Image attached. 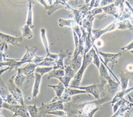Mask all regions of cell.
I'll return each instance as SVG.
<instances>
[{
	"label": "cell",
	"instance_id": "f1b7e54d",
	"mask_svg": "<svg viewBox=\"0 0 133 117\" xmlns=\"http://www.w3.org/2000/svg\"><path fill=\"white\" fill-rule=\"evenodd\" d=\"M40 32H41V37L42 43L45 47V49L46 51V53L48 54L49 53V51L48 43V41L46 36V30L44 28H42L41 29Z\"/></svg>",
	"mask_w": 133,
	"mask_h": 117
},
{
	"label": "cell",
	"instance_id": "ba28073f",
	"mask_svg": "<svg viewBox=\"0 0 133 117\" xmlns=\"http://www.w3.org/2000/svg\"><path fill=\"white\" fill-rule=\"evenodd\" d=\"M118 21H119L117 19L115 20V21H113L110 24H109L106 27H105L103 30L101 28H99L98 30H92L91 33L92 34V41L94 42V41L99 38L102 35L107 32L113 31L116 29H117V25Z\"/></svg>",
	"mask_w": 133,
	"mask_h": 117
},
{
	"label": "cell",
	"instance_id": "f35d334b",
	"mask_svg": "<svg viewBox=\"0 0 133 117\" xmlns=\"http://www.w3.org/2000/svg\"><path fill=\"white\" fill-rule=\"evenodd\" d=\"M124 3H125V5L127 6V7L130 9V11H131V14H132V17H133V7H132L129 4V3L127 1H126V0H125V1Z\"/></svg>",
	"mask_w": 133,
	"mask_h": 117
},
{
	"label": "cell",
	"instance_id": "8fae6325",
	"mask_svg": "<svg viewBox=\"0 0 133 117\" xmlns=\"http://www.w3.org/2000/svg\"><path fill=\"white\" fill-rule=\"evenodd\" d=\"M71 55V53L69 52L68 50L65 51H60L58 54V58L56 61V65L53 66V69H64L65 67L63 64V60L64 58H67L66 61L70 60Z\"/></svg>",
	"mask_w": 133,
	"mask_h": 117
},
{
	"label": "cell",
	"instance_id": "74e56055",
	"mask_svg": "<svg viewBox=\"0 0 133 117\" xmlns=\"http://www.w3.org/2000/svg\"><path fill=\"white\" fill-rule=\"evenodd\" d=\"M126 69L128 72H133V64H129L126 66Z\"/></svg>",
	"mask_w": 133,
	"mask_h": 117
},
{
	"label": "cell",
	"instance_id": "e0dca14e",
	"mask_svg": "<svg viewBox=\"0 0 133 117\" xmlns=\"http://www.w3.org/2000/svg\"><path fill=\"white\" fill-rule=\"evenodd\" d=\"M121 77V84L122 86V91H124L126 89L128 85V80L133 77V72H124L122 71L119 74Z\"/></svg>",
	"mask_w": 133,
	"mask_h": 117
},
{
	"label": "cell",
	"instance_id": "836d02e7",
	"mask_svg": "<svg viewBox=\"0 0 133 117\" xmlns=\"http://www.w3.org/2000/svg\"><path fill=\"white\" fill-rule=\"evenodd\" d=\"M99 69L100 65V59L98 56V54L96 53V51L94 52V55H93V59H92V62Z\"/></svg>",
	"mask_w": 133,
	"mask_h": 117
},
{
	"label": "cell",
	"instance_id": "30bf717a",
	"mask_svg": "<svg viewBox=\"0 0 133 117\" xmlns=\"http://www.w3.org/2000/svg\"><path fill=\"white\" fill-rule=\"evenodd\" d=\"M0 39L2 42H4L6 44L9 43L15 47H19L20 46L19 43L22 42L23 38L22 36L20 37H12L10 35L0 32Z\"/></svg>",
	"mask_w": 133,
	"mask_h": 117
},
{
	"label": "cell",
	"instance_id": "44dd1931",
	"mask_svg": "<svg viewBox=\"0 0 133 117\" xmlns=\"http://www.w3.org/2000/svg\"><path fill=\"white\" fill-rule=\"evenodd\" d=\"M58 22L59 26L60 27H63L64 26H68L72 28L75 25H77V23L73 18L70 19H63L60 18L59 19Z\"/></svg>",
	"mask_w": 133,
	"mask_h": 117
},
{
	"label": "cell",
	"instance_id": "7a4b0ae2",
	"mask_svg": "<svg viewBox=\"0 0 133 117\" xmlns=\"http://www.w3.org/2000/svg\"><path fill=\"white\" fill-rule=\"evenodd\" d=\"M37 64L29 63L23 68H17V75L14 78V82L21 90L24 85L28 84L32 78H34V71Z\"/></svg>",
	"mask_w": 133,
	"mask_h": 117
},
{
	"label": "cell",
	"instance_id": "ee69618b",
	"mask_svg": "<svg viewBox=\"0 0 133 117\" xmlns=\"http://www.w3.org/2000/svg\"><path fill=\"white\" fill-rule=\"evenodd\" d=\"M68 1H69V0H65V2H66ZM74 1H75V3H76V4H77V2H78V0H74Z\"/></svg>",
	"mask_w": 133,
	"mask_h": 117
},
{
	"label": "cell",
	"instance_id": "2e32d148",
	"mask_svg": "<svg viewBox=\"0 0 133 117\" xmlns=\"http://www.w3.org/2000/svg\"><path fill=\"white\" fill-rule=\"evenodd\" d=\"M103 13L113 16L116 19L119 17V12L118 7L113 3L109 5L101 7Z\"/></svg>",
	"mask_w": 133,
	"mask_h": 117
},
{
	"label": "cell",
	"instance_id": "5bb4252c",
	"mask_svg": "<svg viewBox=\"0 0 133 117\" xmlns=\"http://www.w3.org/2000/svg\"><path fill=\"white\" fill-rule=\"evenodd\" d=\"M42 76L36 72H34V78H35V81L34 83V86L33 87V91L31 97H28L26 100H30L33 98H36L37 96L38 95L39 93V86L40 83L41 82V79H42Z\"/></svg>",
	"mask_w": 133,
	"mask_h": 117
},
{
	"label": "cell",
	"instance_id": "277c9868",
	"mask_svg": "<svg viewBox=\"0 0 133 117\" xmlns=\"http://www.w3.org/2000/svg\"><path fill=\"white\" fill-rule=\"evenodd\" d=\"M62 102L60 100L53 103H50L48 104H45L42 103L41 106L38 108V113L36 117H43L49 112L58 110H64V106Z\"/></svg>",
	"mask_w": 133,
	"mask_h": 117
},
{
	"label": "cell",
	"instance_id": "7c38bea8",
	"mask_svg": "<svg viewBox=\"0 0 133 117\" xmlns=\"http://www.w3.org/2000/svg\"><path fill=\"white\" fill-rule=\"evenodd\" d=\"M26 52L23 57L20 59L24 63H32L33 60L36 56L35 52L38 50V47L34 46L31 48H29L27 46H25Z\"/></svg>",
	"mask_w": 133,
	"mask_h": 117
},
{
	"label": "cell",
	"instance_id": "ffe728a7",
	"mask_svg": "<svg viewBox=\"0 0 133 117\" xmlns=\"http://www.w3.org/2000/svg\"><path fill=\"white\" fill-rule=\"evenodd\" d=\"M34 3L33 2H28V10L27 18L25 24L28 25L29 27L33 29L34 27V26L33 24V12H32V4Z\"/></svg>",
	"mask_w": 133,
	"mask_h": 117
},
{
	"label": "cell",
	"instance_id": "6da1fadb",
	"mask_svg": "<svg viewBox=\"0 0 133 117\" xmlns=\"http://www.w3.org/2000/svg\"><path fill=\"white\" fill-rule=\"evenodd\" d=\"M111 98L107 96L97 100L74 104L68 103L64 106V110L70 113L78 115L79 117H92L94 113L102 108V105L110 100Z\"/></svg>",
	"mask_w": 133,
	"mask_h": 117
},
{
	"label": "cell",
	"instance_id": "4dcf8cb0",
	"mask_svg": "<svg viewBox=\"0 0 133 117\" xmlns=\"http://www.w3.org/2000/svg\"><path fill=\"white\" fill-rule=\"evenodd\" d=\"M26 107L31 117H36L38 113V108L36 107V104L34 105L26 106Z\"/></svg>",
	"mask_w": 133,
	"mask_h": 117
},
{
	"label": "cell",
	"instance_id": "f6af8a7d",
	"mask_svg": "<svg viewBox=\"0 0 133 117\" xmlns=\"http://www.w3.org/2000/svg\"><path fill=\"white\" fill-rule=\"evenodd\" d=\"M115 116H116V114L115 113H114V114L113 116H112L111 117H115Z\"/></svg>",
	"mask_w": 133,
	"mask_h": 117
},
{
	"label": "cell",
	"instance_id": "7dc6e473",
	"mask_svg": "<svg viewBox=\"0 0 133 117\" xmlns=\"http://www.w3.org/2000/svg\"><path fill=\"white\" fill-rule=\"evenodd\" d=\"M115 117H123V116H115Z\"/></svg>",
	"mask_w": 133,
	"mask_h": 117
},
{
	"label": "cell",
	"instance_id": "c3c4849f",
	"mask_svg": "<svg viewBox=\"0 0 133 117\" xmlns=\"http://www.w3.org/2000/svg\"><path fill=\"white\" fill-rule=\"evenodd\" d=\"M2 42V41H1V39H0V43H1V42Z\"/></svg>",
	"mask_w": 133,
	"mask_h": 117
},
{
	"label": "cell",
	"instance_id": "f907efd6",
	"mask_svg": "<svg viewBox=\"0 0 133 117\" xmlns=\"http://www.w3.org/2000/svg\"><path fill=\"white\" fill-rule=\"evenodd\" d=\"M44 1H45V0H44Z\"/></svg>",
	"mask_w": 133,
	"mask_h": 117
},
{
	"label": "cell",
	"instance_id": "681fc988",
	"mask_svg": "<svg viewBox=\"0 0 133 117\" xmlns=\"http://www.w3.org/2000/svg\"><path fill=\"white\" fill-rule=\"evenodd\" d=\"M111 1H114V0H111Z\"/></svg>",
	"mask_w": 133,
	"mask_h": 117
},
{
	"label": "cell",
	"instance_id": "60d3db41",
	"mask_svg": "<svg viewBox=\"0 0 133 117\" xmlns=\"http://www.w3.org/2000/svg\"><path fill=\"white\" fill-rule=\"evenodd\" d=\"M41 5H42L44 7H45L47 5V4H46V3L45 2V1L44 0H37Z\"/></svg>",
	"mask_w": 133,
	"mask_h": 117
},
{
	"label": "cell",
	"instance_id": "d6986e66",
	"mask_svg": "<svg viewBox=\"0 0 133 117\" xmlns=\"http://www.w3.org/2000/svg\"><path fill=\"white\" fill-rule=\"evenodd\" d=\"M107 82L108 83H107L104 86V89H105L108 93L111 94H114L117 91L118 86L120 83L119 82H115L112 80L111 78Z\"/></svg>",
	"mask_w": 133,
	"mask_h": 117
},
{
	"label": "cell",
	"instance_id": "4fadbf2b",
	"mask_svg": "<svg viewBox=\"0 0 133 117\" xmlns=\"http://www.w3.org/2000/svg\"><path fill=\"white\" fill-rule=\"evenodd\" d=\"M98 52V51H97ZM100 55H101L104 59V63L107 66L109 63L111 62L112 63L113 66L115 63H117V58L118 57L121 56L123 52H119L118 53L112 54V53H103L102 52L98 51V52Z\"/></svg>",
	"mask_w": 133,
	"mask_h": 117
},
{
	"label": "cell",
	"instance_id": "d6a6232c",
	"mask_svg": "<svg viewBox=\"0 0 133 117\" xmlns=\"http://www.w3.org/2000/svg\"><path fill=\"white\" fill-rule=\"evenodd\" d=\"M48 114H52V115H56V116H60V117H67L68 116L67 114L64 111H63L62 110H58L51 111V112H49Z\"/></svg>",
	"mask_w": 133,
	"mask_h": 117
},
{
	"label": "cell",
	"instance_id": "e575fe53",
	"mask_svg": "<svg viewBox=\"0 0 133 117\" xmlns=\"http://www.w3.org/2000/svg\"><path fill=\"white\" fill-rule=\"evenodd\" d=\"M94 46L96 48H100L103 45V41L100 38L94 41Z\"/></svg>",
	"mask_w": 133,
	"mask_h": 117
},
{
	"label": "cell",
	"instance_id": "8992f818",
	"mask_svg": "<svg viewBox=\"0 0 133 117\" xmlns=\"http://www.w3.org/2000/svg\"><path fill=\"white\" fill-rule=\"evenodd\" d=\"M2 108L6 109L11 112L14 113L13 116H20L21 117H31L28 111L26 106H21L20 105H11L6 102H3Z\"/></svg>",
	"mask_w": 133,
	"mask_h": 117
},
{
	"label": "cell",
	"instance_id": "cb8c5ba5",
	"mask_svg": "<svg viewBox=\"0 0 133 117\" xmlns=\"http://www.w3.org/2000/svg\"><path fill=\"white\" fill-rule=\"evenodd\" d=\"M48 86L51 87L55 91L56 94V97L58 98L60 97L61 96V95H62V94L64 92V89H65L64 86L60 82L57 85H48Z\"/></svg>",
	"mask_w": 133,
	"mask_h": 117
},
{
	"label": "cell",
	"instance_id": "9a60e30c",
	"mask_svg": "<svg viewBox=\"0 0 133 117\" xmlns=\"http://www.w3.org/2000/svg\"><path fill=\"white\" fill-rule=\"evenodd\" d=\"M83 56L82 55H76L73 57L72 60L68 61V64L72 68L73 70L76 73L82 66Z\"/></svg>",
	"mask_w": 133,
	"mask_h": 117
},
{
	"label": "cell",
	"instance_id": "7402d4cb",
	"mask_svg": "<svg viewBox=\"0 0 133 117\" xmlns=\"http://www.w3.org/2000/svg\"><path fill=\"white\" fill-rule=\"evenodd\" d=\"M71 10L72 12L73 19L75 20V21L76 22V23H77V24L79 26H82V20L84 18H83V16L82 14L81 13V12L79 11V10H78V9L72 8V9Z\"/></svg>",
	"mask_w": 133,
	"mask_h": 117
},
{
	"label": "cell",
	"instance_id": "b9f144b4",
	"mask_svg": "<svg viewBox=\"0 0 133 117\" xmlns=\"http://www.w3.org/2000/svg\"><path fill=\"white\" fill-rule=\"evenodd\" d=\"M126 1H127L129 4L133 7V0H126Z\"/></svg>",
	"mask_w": 133,
	"mask_h": 117
},
{
	"label": "cell",
	"instance_id": "ab89813d",
	"mask_svg": "<svg viewBox=\"0 0 133 117\" xmlns=\"http://www.w3.org/2000/svg\"><path fill=\"white\" fill-rule=\"evenodd\" d=\"M101 1V0H95V3H94V7H93L97 8V7L99 6Z\"/></svg>",
	"mask_w": 133,
	"mask_h": 117
},
{
	"label": "cell",
	"instance_id": "f546056e",
	"mask_svg": "<svg viewBox=\"0 0 133 117\" xmlns=\"http://www.w3.org/2000/svg\"><path fill=\"white\" fill-rule=\"evenodd\" d=\"M53 69V66H37L36 67L35 69V71L36 72H37L39 74H41L42 76L43 75L48 73L49 71L52 70Z\"/></svg>",
	"mask_w": 133,
	"mask_h": 117
},
{
	"label": "cell",
	"instance_id": "83f0119b",
	"mask_svg": "<svg viewBox=\"0 0 133 117\" xmlns=\"http://www.w3.org/2000/svg\"><path fill=\"white\" fill-rule=\"evenodd\" d=\"M64 75V69H52L48 72V76L47 79H49L52 78H57L58 77H63Z\"/></svg>",
	"mask_w": 133,
	"mask_h": 117
},
{
	"label": "cell",
	"instance_id": "d4e9b609",
	"mask_svg": "<svg viewBox=\"0 0 133 117\" xmlns=\"http://www.w3.org/2000/svg\"><path fill=\"white\" fill-rule=\"evenodd\" d=\"M125 19H129L133 21V17L130 9L127 7H124V10L121 15V16L118 18L117 20L119 21H122Z\"/></svg>",
	"mask_w": 133,
	"mask_h": 117
},
{
	"label": "cell",
	"instance_id": "d590c367",
	"mask_svg": "<svg viewBox=\"0 0 133 117\" xmlns=\"http://www.w3.org/2000/svg\"><path fill=\"white\" fill-rule=\"evenodd\" d=\"M45 57H43V56H36L35 57V58L33 60V61H32V63H34V64H38L41 63L44 58Z\"/></svg>",
	"mask_w": 133,
	"mask_h": 117
},
{
	"label": "cell",
	"instance_id": "bcb514c9",
	"mask_svg": "<svg viewBox=\"0 0 133 117\" xmlns=\"http://www.w3.org/2000/svg\"><path fill=\"white\" fill-rule=\"evenodd\" d=\"M28 2H33V1H32V0H28Z\"/></svg>",
	"mask_w": 133,
	"mask_h": 117
},
{
	"label": "cell",
	"instance_id": "9c48e42d",
	"mask_svg": "<svg viewBox=\"0 0 133 117\" xmlns=\"http://www.w3.org/2000/svg\"><path fill=\"white\" fill-rule=\"evenodd\" d=\"M62 8L71 10L72 8L66 3H64L61 0H55L51 5H47L44 7V9L47 11V13L48 16H51L56 10Z\"/></svg>",
	"mask_w": 133,
	"mask_h": 117
},
{
	"label": "cell",
	"instance_id": "7bdbcfd3",
	"mask_svg": "<svg viewBox=\"0 0 133 117\" xmlns=\"http://www.w3.org/2000/svg\"><path fill=\"white\" fill-rule=\"evenodd\" d=\"M85 4H88V3H89L90 0H85Z\"/></svg>",
	"mask_w": 133,
	"mask_h": 117
},
{
	"label": "cell",
	"instance_id": "3957f363",
	"mask_svg": "<svg viewBox=\"0 0 133 117\" xmlns=\"http://www.w3.org/2000/svg\"><path fill=\"white\" fill-rule=\"evenodd\" d=\"M95 50L94 48H91V49L86 54H84L83 62L82 66L77 72L75 74L73 77V80L72 82V86H78L82 80V78L84 72L86 69L88 65L92 62L93 55Z\"/></svg>",
	"mask_w": 133,
	"mask_h": 117
},
{
	"label": "cell",
	"instance_id": "8d00e7d4",
	"mask_svg": "<svg viewBox=\"0 0 133 117\" xmlns=\"http://www.w3.org/2000/svg\"><path fill=\"white\" fill-rule=\"evenodd\" d=\"M123 117H133V109L130 108Z\"/></svg>",
	"mask_w": 133,
	"mask_h": 117
},
{
	"label": "cell",
	"instance_id": "ac0fdd59",
	"mask_svg": "<svg viewBox=\"0 0 133 117\" xmlns=\"http://www.w3.org/2000/svg\"><path fill=\"white\" fill-rule=\"evenodd\" d=\"M117 29L121 30H129L133 33V21L129 19L119 21L117 23Z\"/></svg>",
	"mask_w": 133,
	"mask_h": 117
},
{
	"label": "cell",
	"instance_id": "484cf974",
	"mask_svg": "<svg viewBox=\"0 0 133 117\" xmlns=\"http://www.w3.org/2000/svg\"><path fill=\"white\" fill-rule=\"evenodd\" d=\"M0 97L4 100L10 94L7 86L4 84V82L0 77Z\"/></svg>",
	"mask_w": 133,
	"mask_h": 117
},
{
	"label": "cell",
	"instance_id": "52a82bcc",
	"mask_svg": "<svg viewBox=\"0 0 133 117\" xmlns=\"http://www.w3.org/2000/svg\"><path fill=\"white\" fill-rule=\"evenodd\" d=\"M105 84L101 82V84H93L90 86H74L72 85H69V87H71L74 89H79L85 91L87 93H90L93 96H95V97L99 99V94L100 92H101L104 90V86Z\"/></svg>",
	"mask_w": 133,
	"mask_h": 117
},
{
	"label": "cell",
	"instance_id": "4316f807",
	"mask_svg": "<svg viewBox=\"0 0 133 117\" xmlns=\"http://www.w3.org/2000/svg\"><path fill=\"white\" fill-rule=\"evenodd\" d=\"M55 60L48 56L44 57V60L38 64V66H54L56 65Z\"/></svg>",
	"mask_w": 133,
	"mask_h": 117
},
{
	"label": "cell",
	"instance_id": "1f68e13d",
	"mask_svg": "<svg viewBox=\"0 0 133 117\" xmlns=\"http://www.w3.org/2000/svg\"><path fill=\"white\" fill-rule=\"evenodd\" d=\"M89 6H90V3L85 4L84 5H80L78 6V10H79V11L81 12L84 18L86 17V16L87 14V12H88V11L90 10Z\"/></svg>",
	"mask_w": 133,
	"mask_h": 117
},
{
	"label": "cell",
	"instance_id": "5b68a950",
	"mask_svg": "<svg viewBox=\"0 0 133 117\" xmlns=\"http://www.w3.org/2000/svg\"><path fill=\"white\" fill-rule=\"evenodd\" d=\"M16 75L12 76L8 80L7 87L9 93L19 105L24 106V103L21 90L16 85L14 82V78Z\"/></svg>",
	"mask_w": 133,
	"mask_h": 117
},
{
	"label": "cell",
	"instance_id": "603a6c76",
	"mask_svg": "<svg viewBox=\"0 0 133 117\" xmlns=\"http://www.w3.org/2000/svg\"><path fill=\"white\" fill-rule=\"evenodd\" d=\"M22 32V38H26L28 39H31L33 37V34L31 28L29 27V26L27 24H25L21 28Z\"/></svg>",
	"mask_w": 133,
	"mask_h": 117
}]
</instances>
